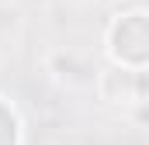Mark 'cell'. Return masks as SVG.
Masks as SVG:
<instances>
[{"instance_id": "obj_1", "label": "cell", "mask_w": 149, "mask_h": 145, "mask_svg": "<svg viewBox=\"0 0 149 145\" xmlns=\"http://www.w3.org/2000/svg\"><path fill=\"white\" fill-rule=\"evenodd\" d=\"M135 121L139 124H149V100H142V107L135 110Z\"/></svg>"}]
</instances>
